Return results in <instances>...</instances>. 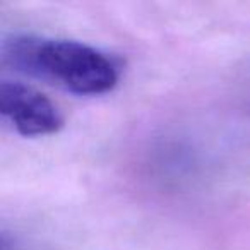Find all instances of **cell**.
<instances>
[{
  "label": "cell",
  "instance_id": "7a4b0ae2",
  "mask_svg": "<svg viewBox=\"0 0 250 250\" xmlns=\"http://www.w3.org/2000/svg\"><path fill=\"white\" fill-rule=\"evenodd\" d=\"M0 113L24 137H42L62 129L63 118L50 98L22 83L0 84Z\"/></svg>",
  "mask_w": 250,
  "mask_h": 250
},
{
  "label": "cell",
  "instance_id": "6da1fadb",
  "mask_svg": "<svg viewBox=\"0 0 250 250\" xmlns=\"http://www.w3.org/2000/svg\"><path fill=\"white\" fill-rule=\"evenodd\" d=\"M4 62L14 70L62 87L77 96H98L118 83V67L86 43L18 35L2 43Z\"/></svg>",
  "mask_w": 250,
  "mask_h": 250
}]
</instances>
